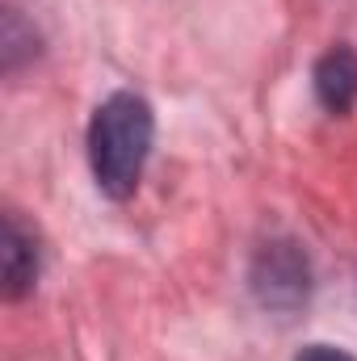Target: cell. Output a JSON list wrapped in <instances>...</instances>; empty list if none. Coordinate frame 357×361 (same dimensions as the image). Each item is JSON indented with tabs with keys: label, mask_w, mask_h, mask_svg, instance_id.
Instances as JSON below:
<instances>
[{
	"label": "cell",
	"mask_w": 357,
	"mask_h": 361,
	"mask_svg": "<svg viewBox=\"0 0 357 361\" xmlns=\"http://www.w3.org/2000/svg\"><path fill=\"white\" fill-rule=\"evenodd\" d=\"M152 105L135 92H114L109 101L97 105L89 126V160L92 177L101 185V193L109 197H131L135 185L143 177L147 152H152Z\"/></svg>",
	"instance_id": "1"
},
{
	"label": "cell",
	"mask_w": 357,
	"mask_h": 361,
	"mask_svg": "<svg viewBox=\"0 0 357 361\" xmlns=\"http://www.w3.org/2000/svg\"><path fill=\"white\" fill-rule=\"evenodd\" d=\"M0 269H4V298H21L38 277L34 235L21 231V223L13 214L4 219V235H0Z\"/></svg>",
	"instance_id": "2"
},
{
	"label": "cell",
	"mask_w": 357,
	"mask_h": 361,
	"mask_svg": "<svg viewBox=\"0 0 357 361\" xmlns=\"http://www.w3.org/2000/svg\"><path fill=\"white\" fill-rule=\"evenodd\" d=\"M315 97L332 114H345L357 101V55L349 47H337L315 63Z\"/></svg>",
	"instance_id": "3"
},
{
	"label": "cell",
	"mask_w": 357,
	"mask_h": 361,
	"mask_svg": "<svg viewBox=\"0 0 357 361\" xmlns=\"http://www.w3.org/2000/svg\"><path fill=\"white\" fill-rule=\"evenodd\" d=\"M298 361H353L349 353H341V349H332V345H311V349H303Z\"/></svg>",
	"instance_id": "4"
}]
</instances>
